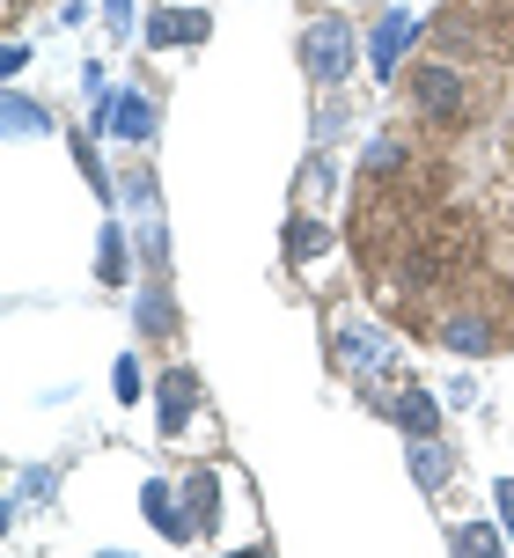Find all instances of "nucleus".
<instances>
[{"mask_svg":"<svg viewBox=\"0 0 514 558\" xmlns=\"http://www.w3.org/2000/svg\"><path fill=\"white\" fill-rule=\"evenodd\" d=\"M294 52H302V74H309L316 88H345L368 45H360V29L345 23V15H309V23H302V45H294Z\"/></svg>","mask_w":514,"mask_h":558,"instance_id":"nucleus-1","label":"nucleus"},{"mask_svg":"<svg viewBox=\"0 0 514 558\" xmlns=\"http://www.w3.org/2000/svg\"><path fill=\"white\" fill-rule=\"evenodd\" d=\"M404 82H412V104H419V111H427L433 125H463V118H470V88H463L456 66L427 59V66H412Z\"/></svg>","mask_w":514,"mask_h":558,"instance_id":"nucleus-2","label":"nucleus"},{"mask_svg":"<svg viewBox=\"0 0 514 558\" xmlns=\"http://www.w3.org/2000/svg\"><path fill=\"white\" fill-rule=\"evenodd\" d=\"M140 522L170 551H184V544H199V522H192V507H184V485H170V477H147L140 485Z\"/></svg>","mask_w":514,"mask_h":558,"instance_id":"nucleus-3","label":"nucleus"},{"mask_svg":"<svg viewBox=\"0 0 514 558\" xmlns=\"http://www.w3.org/2000/svg\"><path fill=\"white\" fill-rule=\"evenodd\" d=\"M331 345H339V367H345V375H360V383H382V375H397V345L375 331V324H360V316H345Z\"/></svg>","mask_w":514,"mask_h":558,"instance_id":"nucleus-4","label":"nucleus"},{"mask_svg":"<svg viewBox=\"0 0 514 558\" xmlns=\"http://www.w3.org/2000/svg\"><path fill=\"white\" fill-rule=\"evenodd\" d=\"M419 29H427V15H412V8H382L368 29V66H375V82H397V66L404 52L419 45Z\"/></svg>","mask_w":514,"mask_h":558,"instance_id":"nucleus-5","label":"nucleus"},{"mask_svg":"<svg viewBox=\"0 0 514 558\" xmlns=\"http://www.w3.org/2000/svg\"><path fill=\"white\" fill-rule=\"evenodd\" d=\"M192 412H199V367H184V361H170L162 375H155V426L162 434H184L192 426Z\"/></svg>","mask_w":514,"mask_h":558,"instance_id":"nucleus-6","label":"nucleus"},{"mask_svg":"<svg viewBox=\"0 0 514 558\" xmlns=\"http://www.w3.org/2000/svg\"><path fill=\"white\" fill-rule=\"evenodd\" d=\"M433 338H441V345H449V353H463V361H486L492 345H500V324H492L486 308H441V316H433Z\"/></svg>","mask_w":514,"mask_h":558,"instance_id":"nucleus-7","label":"nucleus"},{"mask_svg":"<svg viewBox=\"0 0 514 558\" xmlns=\"http://www.w3.org/2000/svg\"><path fill=\"white\" fill-rule=\"evenodd\" d=\"M404 471H412L419 493H441V485L463 471V448L449 441V434H419V441H404Z\"/></svg>","mask_w":514,"mask_h":558,"instance_id":"nucleus-8","label":"nucleus"},{"mask_svg":"<svg viewBox=\"0 0 514 558\" xmlns=\"http://www.w3.org/2000/svg\"><path fill=\"white\" fill-rule=\"evenodd\" d=\"M176 324H184V316H176L170 279H162V272H147V279H140V294H133V331H140L147 345H170Z\"/></svg>","mask_w":514,"mask_h":558,"instance_id":"nucleus-9","label":"nucleus"},{"mask_svg":"<svg viewBox=\"0 0 514 558\" xmlns=\"http://www.w3.org/2000/svg\"><path fill=\"white\" fill-rule=\"evenodd\" d=\"M206 37H213V15H206V8H170V0H162V8L147 15V29H140L147 52H170V45H206Z\"/></svg>","mask_w":514,"mask_h":558,"instance_id":"nucleus-10","label":"nucleus"},{"mask_svg":"<svg viewBox=\"0 0 514 558\" xmlns=\"http://www.w3.org/2000/svg\"><path fill=\"white\" fill-rule=\"evenodd\" d=\"M52 133H59L52 104H37L23 82L0 88V140H52Z\"/></svg>","mask_w":514,"mask_h":558,"instance_id":"nucleus-11","label":"nucleus"},{"mask_svg":"<svg viewBox=\"0 0 514 558\" xmlns=\"http://www.w3.org/2000/svg\"><path fill=\"white\" fill-rule=\"evenodd\" d=\"M441 412H449V404H441L433 390H419L412 375H404L397 397H390V426H397L404 441H419V434H441Z\"/></svg>","mask_w":514,"mask_h":558,"instance_id":"nucleus-12","label":"nucleus"},{"mask_svg":"<svg viewBox=\"0 0 514 558\" xmlns=\"http://www.w3.org/2000/svg\"><path fill=\"white\" fill-rule=\"evenodd\" d=\"M133 265H140V243H133V235L103 214V228H96V287H125V279H133Z\"/></svg>","mask_w":514,"mask_h":558,"instance_id":"nucleus-13","label":"nucleus"},{"mask_svg":"<svg viewBox=\"0 0 514 558\" xmlns=\"http://www.w3.org/2000/svg\"><path fill=\"white\" fill-rule=\"evenodd\" d=\"M280 251H286V265H316V257L331 251V221L309 214V206H294L286 228H280Z\"/></svg>","mask_w":514,"mask_h":558,"instance_id":"nucleus-14","label":"nucleus"},{"mask_svg":"<svg viewBox=\"0 0 514 558\" xmlns=\"http://www.w3.org/2000/svg\"><path fill=\"white\" fill-rule=\"evenodd\" d=\"M412 169V140L397 133V125H382V133L360 147V184H390V177H404Z\"/></svg>","mask_w":514,"mask_h":558,"instance_id":"nucleus-15","label":"nucleus"},{"mask_svg":"<svg viewBox=\"0 0 514 558\" xmlns=\"http://www.w3.org/2000/svg\"><path fill=\"white\" fill-rule=\"evenodd\" d=\"M176 485H184V507H192V522H199V544L213 530H221V471H213V463H192V471L176 477Z\"/></svg>","mask_w":514,"mask_h":558,"instance_id":"nucleus-16","label":"nucleus"},{"mask_svg":"<svg viewBox=\"0 0 514 558\" xmlns=\"http://www.w3.org/2000/svg\"><path fill=\"white\" fill-rule=\"evenodd\" d=\"M155 133H162L155 96H118L111 104V140H125V147H155Z\"/></svg>","mask_w":514,"mask_h":558,"instance_id":"nucleus-17","label":"nucleus"},{"mask_svg":"<svg viewBox=\"0 0 514 558\" xmlns=\"http://www.w3.org/2000/svg\"><path fill=\"white\" fill-rule=\"evenodd\" d=\"M140 272H170V221L162 214H140Z\"/></svg>","mask_w":514,"mask_h":558,"instance_id":"nucleus-18","label":"nucleus"},{"mask_svg":"<svg viewBox=\"0 0 514 558\" xmlns=\"http://www.w3.org/2000/svg\"><path fill=\"white\" fill-rule=\"evenodd\" d=\"M155 192H162V184H155V169H147V162H133L125 177H118V198H125L133 214H162V198H155Z\"/></svg>","mask_w":514,"mask_h":558,"instance_id":"nucleus-19","label":"nucleus"},{"mask_svg":"<svg viewBox=\"0 0 514 558\" xmlns=\"http://www.w3.org/2000/svg\"><path fill=\"white\" fill-rule=\"evenodd\" d=\"M111 390H118V404H140V397H155L140 353H118V361H111Z\"/></svg>","mask_w":514,"mask_h":558,"instance_id":"nucleus-20","label":"nucleus"},{"mask_svg":"<svg viewBox=\"0 0 514 558\" xmlns=\"http://www.w3.org/2000/svg\"><path fill=\"white\" fill-rule=\"evenodd\" d=\"M449 544H456V551H470V558H492L500 544H507V522H463Z\"/></svg>","mask_w":514,"mask_h":558,"instance_id":"nucleus-21","label":"nucleus"},{"mask_svg":"<svg viewBox=\"0 0 514 558\" xmlns=\"http://www.w3.org/2000/svg\"><path fill=\"white\" fill-rule=\"evenodd\" d=\"M323 104H316V147H331L345 133V88H316Z\"/></svg>","mask_w":514,"mask_h":558,"instance_id":"nucleus-22","label":"nucleus"},{"mask_svg":"<svg viewBox=\"0 0 514 558\" xmlns=\"http://www.w3.org/2000/svg\"><path fill=\"white\" fill-rule=\"evenodd\" d=\"M331 192V155H323V147H316L309 162H302V177H294V198H302V206H316V198Z\"/></svg>","mask_w":514,"mask_h":558,"instance_id":"nucleus-23","label":"nucleus"},{"mask_svg":"<svg viewBox=\"0 0 514 558\" xmlns=\"http://www.w3.org/2000/svg\"><path fill=\"white\" fill-rule=\"evenodd\" d=\"M441 404H449V412H470V404H478V383H470V375H449V383H441Z\"/></svg>","mask_w":514,"mask_h":558,"instance_id":"nucleus-24","label":"nucleus"},{"mask_svg":"<svg viewBox=\"0 0 514 558\" xmlns=\"http://www.w3.org/2000/svg\"><path fill=\"white\" fill-rule=\"evenodd\" d=\"M23 66H29V45L8 37V45H0V82H23Z\"/></svg>","mask_w":514,"mask_h":558,"instance_id":"nucleus-25","label":"nucleus"},{"mask_svg":"<svg viewBox=\"0 0 514 558\" xmlns=\"http://www.w3.org/2000/svg\"><path fill=\"white\" fill-rule=\"evenodd\" d=\"M492 514H500L507 536H514V477H492Z\"/></svg>","mask_w":514,"mask_h":558,"instance_id":"nucleus-26","label":"nucleus"},{"mask_svg":"<svg viewBox=\"0 0 514 558\" xmlns=\"http://www.w3.org/2000/svg\"><path fill=\"white\" fill-rule=\"evenodd\" d=\"M103 23H111V37H133V0H103Z\"/></svg>","mask_w":514,"mask_h":558,"instance_id":"nucleus-27","label":"nucleus"},{"mask_svg":"<svg viewBox=\"0 0 514 558\" xmlns=\"http://www.w3.org/2000/svg\"><path fill=\"white\" fill-rule=\"evenodd\" d=\"M345 8H368V0H345Z\"/></svg>","mask_w":514,"mask_h":558,"instance_id":"nucleus-28","label":"nucleus"}]
</instances>
